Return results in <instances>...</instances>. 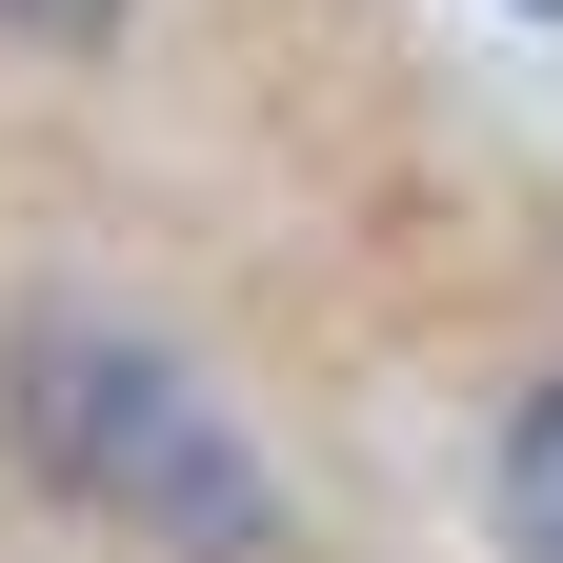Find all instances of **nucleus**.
<instances>
[{
  "mask_svg": "<svg viewBox=\"0 0 563 563\" xmlns=\"http://www.w3.org/2000/svg\"><path fill=\"white\" fill-rule=\"evenodd\" d=\"M0 21H60V41H101V21H121V0H0Z\"/></svg>",
  "mask_w": 563,
  "mask_h": 563,
  "instance_id": "nucleus-2",
  "label": "nucleus"
},
{
  "mask_svg": "<svg viewBox=\"0 0 563 563\" xmlns=\"http://www.w3.org/2000/svg\"><path fill=\"white\" fill-rule=\"evenodd\" d=\"M523 21H543V0H523Z\"/></svg>",
  "mask_w": 563,
  "mask_h": 563,
  "instance_id": "nucleus-3",
  "label": "nucleus"
},
{
  "mask_svg": "<svg viewBox=\"0 0 563 563\" xmlns=\"http://www.w3.org/2000/svg\"><path fill=\"white\" fill-rule=\"evenodd\" d=\"M504 523H523V563H563V383L523 402V443H504Z\"/></svg>",
  "mask_w": 563,
  "mask_h": 563,
  "instance_id": "nucleus-1",
  "label": "nucleus"
}]
</instances>
